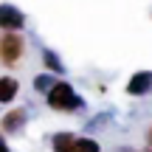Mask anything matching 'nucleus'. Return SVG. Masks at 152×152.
<instances>
[{"mask_svg": "<svg viewBox=\"0 0 152 152\" xmlns=\"http://www.w3.org/2000/svg\"><path fill=\"white\" fill-rule=\"evenodd\" d=\"M54 82H56V79H51V76H37V82H34V85H37V90H45V93H48Z\"/></svg>", "mask_w": 152, "mask_h": 152, "instance_id": "obj_10", "label": "nucleus"}, {"mask_svg": "<svg viewBox=\"0 0 152 152\" xmlns=\"http://www.w3.org/2000/svg\"><path fill=\"white\" fill-rule=\"evenodd\" d=\"M73 152H102V147L93 138H76V149Z\"/></svg>", "mask_w": 152, "mask_h": 152, "instance_id": "obj_8", "label": "nucleus"}, {"mask_svg": "<svg viewBox=\"0 0 152 152\" xmlns=\"http://www.w3.org/2000/svg\"><path fill=\"white\" fill-rule=\"evenodd\" d=\"M45 102H48V107L56 110V113H73V110L82 107V99L76 96V90L68 82H54L51 90L45 93Z\"/></svg>", "mask_w": 152, "mask_h": 152, "instance_id": "obj_1", "label": "nucleus"}, {"mask_svg": "<svg viewBox=\"0 0 152 152\" xmlns=\"http://www.w3.org/2000/svg\"><path fill=\"white\" fill-rule=\"evenodd\" d=\"M23 54H26V39L17 31H3V37H0V65L17 68Z\"/></svg>", "mask_w": 152, "mask_h": 152, "instance_id": "obj_2", "label": "nucleus"}, {"mask_svg": "<svg viewBox=\"0 0 152 152\" xmlns=\"http://www.w3.org/2000/svg\"><path fill=\"white\" fill-rule=\"evenodd\" d=\"M23 26H26V17L20 9H14L9 3L0 6V31H20Z\"/></svg>", "mask_w": 152, "mask_h": 152, "instance_id": "obj_3", "label": "nucleus"}, {"mask_svg": "<svg viewBox=\"0 0 152 152\" xmlns=\"http://www.w3.org/2000/svg\"><path fill=\"white\" fill-rule=\"evenodd\" d=\"M20 93V82L14 76H0V104H11Z\"/></svg>", "mask_w": 152, "mask_h": 152, "instance_id": "obj_6", "label": "nucleus"}, {"mask_svg": "<svg viewBox=\"0 0 152 152\" xmlns=\"http://www.w3.org/2000/svg\"><path fill=\"white\" fill-rule=\"evenodd\" d=\"M127 93H130V96L152 93V71H138L130 82H127Z\"/></svg>", "mask_w": 152, "mask_h": 152, "instance_id": "obj_4", "label": "nucleus"}, {"mask_svg": "<svg viewBox=\"0 0 152 152\" xmlns=\"http://www.w3.org/2000/svg\"><path fill=\"white\" fill-rule=\"evenodd\" d=\"M51 147H54V152H73L76 149V135L73 132H56Z\"/></svg>", "mask_w": 152, "mask_h": 152, "instance_id": "obj_7", "label": "nucleus"}, {"mask_svg": "<svg viewBox=\"0 0 152 152\" xmlns=\"http://www.w3.org/2000/svg\"><path fill=\"white\" fill-rule=\"evenodd\" d=\"M42 62H45V68H48V71H56V73H62V71H65V68H62V62L56 59L51 51H42Z\"/></svg>", "mask_w": 152, "mask_h": 152, "instance_id": "obj_9", "label": "nucleus"}, {"mask_svg": "<svg viewBox=\"0 0 152 152\" xmlns=\"http://www.w3.org/2000/svg\"><path fill=\"white\" fill-rule=\"evenodd\" d=\"M26 118H28L26 107H17V110H11V113H6V115H3L0 127H3V132H17V130H23Z\"/></svg>", "mask_w": 152, "mask_h": 152, "instance_id": "obj_5", "label": "nucleus"}, {"mask_svg": "<svg viewBox=\"0 0 152 152\" xmlns=\"http://www.w3.org/2000/svg\"><path fill=\"white\" fill-rule=\"evenodd\" d=\"M147 144H149V147H152V127H149V130H147Z\"/></svg>", "mask_w": 152, "mask_h": 152, "instance_id": "obj_12", "label": "nucleus"}, {"mask_svg": "<svg viewBox=\"0 0 152 152\" xmlns=\"http://www.w3.org/2000/svg\"><path fill=\"white\" fill-rule=\"evenodd\" d=\"M0 152H11L9 147H6V141H3V132H0Z\"/></svg>", "mask_w": 152, "mask_h": 152, "instance_id": "obj_11", "label": "nucleus"}]
</instances>
